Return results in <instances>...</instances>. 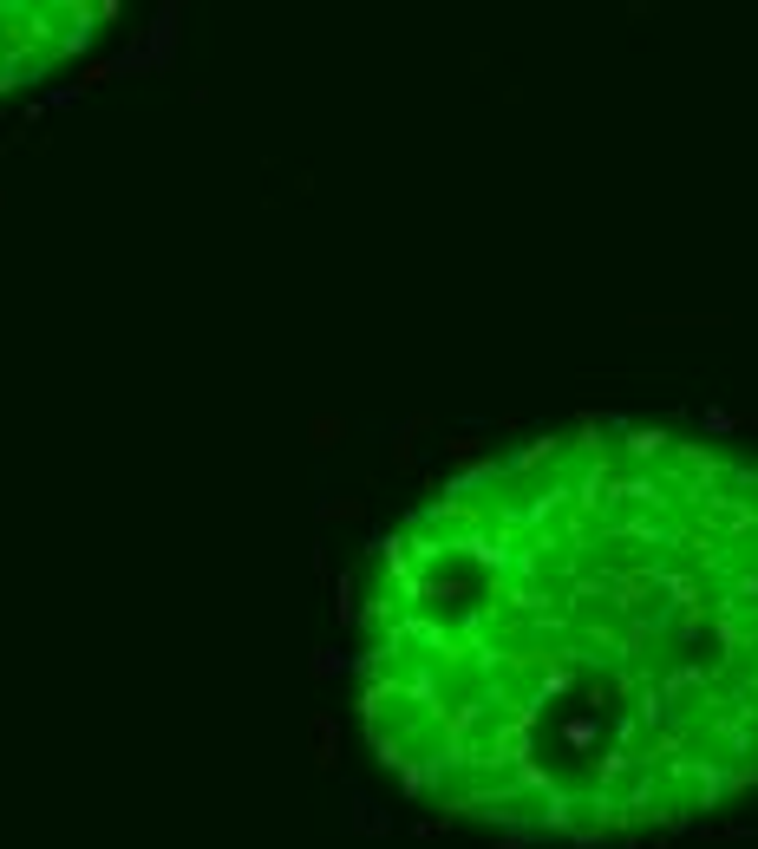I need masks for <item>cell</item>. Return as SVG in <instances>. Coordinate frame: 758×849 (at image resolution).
Instances as JSON below:
<instances>
[{
    "label": "cell",
    "mask_w": 758,
    "mask_h": 849,
    "mask_svg": "<svg viewBox=\"0 0 758 849\" xmlns=\"http://www.w3.org/2000/svg\"><path fill=\"white\" fill-rule=\"evenodd\" d=\"M308 438H314L321 451L340 445V438H347V418H340V412H314V418H308Z\"/></svg>",
    "instance_id": "cell-1"
},
{
    "label": "cell",
    "mask_w": 758,
    "mask_h": 849,
    "mask_svg": "<svg viewBox=\"0 0 758 849\" xmlns=\"http://www.w3.org/2000/svg\"><path fill=\"white\" fill-rule=\"evenodd\" d=\"M314 765H334V719H314Z\"/></svg>",
    "instance_id": "cell-2"
}]
</instances>
